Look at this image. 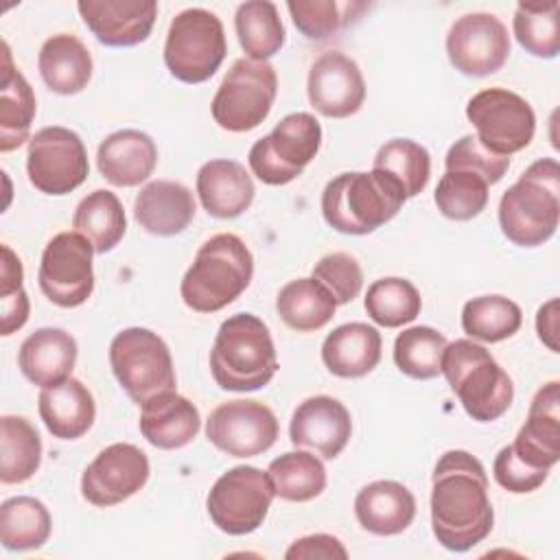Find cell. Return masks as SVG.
<instances>
[{
  "label": "cell",
  "instance_id": "obj_19",
  "mask_svg": "<svg viewBox=\"0 0 560 560\" xmlns=\"http://www.w3.org/2000/svg\"><path fill=\"white\" fill-rule=\"evenodd\" d=\"M352 435V418L343 402L319 394L302 400L289 424L293 446L308 448L324 459H335Z\"/></svg>",
  "mask_w": 560,
  "mask_h": 560
},
{
  "label": "cell",
  "instance_id": "obj_16",
  "mask_svg": "<svg viewBox=\"0 0 560 560\" xmlns=\"http://www.w3.org/2000/svg\"><path fill=\"white\" fill-rule=\"evenodd\" d=\"M446 55L455 70L468 77H488L501 70L510 57L505 24L486 11L457 18L446 35Z\"/></svg>",
  "mask_w": 560,
  "mask_h": 560
},
{
  "label": "cell",
  "instance_id": "obj_13",
  "mask_svg": "<svg viewBox=\"0 0 560 560\" xmlns=\"http://www.w3.org/2000/svg\"><path fill=\"white\" fill-rule=\"evenodd\" d=\"M28 182L44 195H68L90 173L88 151L77 131L52 125L35 131L26 149Z\"/></svg>",
  "mask_w": 560,
  "mask_h": 560
},
{
  "label": "cell",
  "instance_id": "obj_10",
  "mask_svg": "<svg viewBox=\"0 0 560 560\" xmlns=\"http://www.w3.org/2000/svg\"><path fill=\"white\" fill-rule=\"evenodd\" d=\"M276 94V68L269 61L241 57L232 63L212 98V118L225 131H252L269 116Z\"/></svg>",
  "mask_w": 560,
  "mask_h": 560
},
{
  "label": "cell",
  "instance_id": "obj_40",
  "mask_svg": "<svg viewBox=\"0 0 560 560\" xmlns=\"http://www.w3.org/2000/svg\"><path fill=\"white\" fill-rule=\"evenodd\" d=\"M370 319L383 328H400L420 315L422 298L407 278H381L368 287L363 300Z\"/></svg>",
  "mask_w": 560,
  "mask_h": 560
},
{
  "label": "cell",
  "instance_id": "obj_8",
  "mask_svg": "<svg viewBox=\"0 0 560 560\" xmlns=\"http://www.w3.org/2000/svg\"><path fill=\"white\" fill-rule=\"evenodd\" d=\"M225 52V31L212 11L190 7L173 18L164 42V63L177 81L190 85L208 81Z\"/></svg>",
  "mask_w": 560,
  "mask_h": 560
},
{
  "label": "cell",
  "instance_id": "obj_35",
  "mask_svg": "<svg viewBox=\"0 0 560 560\" xmlns=\"http://www.w3.org/2000/svg\"><path fill=\"white\" fill-rule=\"evenodd\" d=\"M234 28L241 48L247 52V59L254 61L271 59L282 50L287 39L278 7L269 0H249L238 4Z\"/></svg>",
  "mask_w": 560,
  "mask_h": 560
},
{
  "label": "cell",
  "instance_id": "obj_29",
  "mask_svg": "<svg viewBox=\"0 0 560 560\" xmlns=\"http://www.w3.org/2000/svg\"><path fill=\"white\" fill-rule=\"evenodd\" d=\"M381 332L363 322L337 326L322 343V361L339 378H361L381 361Z\"/></svg>",
  "mask_w": 560,
  "mask_h": 560
},
{
  "label": "cell",
  "instance_id": "obj_3",
  "mask_svg": "<svg viewBox=\"0 0 560 560\" xmlns=\"http://www.w3.org/2000/svg\"><path fill=\"white\" fill-rule=\"evenodd\" d=\"M402 186L387 173L372 168L332 177L322 192V214L326 223L352 236H363L392 221L405 206Z\"/></svg>",
  "mask_w": 560,
  "mask_h": 560
},
{
  "label": "cell",
  "instance_id": "obj_1",
  "mask_svg": "<svg viewBox=\"0 0 560 560\" xmlns=\"http://www.w3.org/2000/svg\"><path fill=\"white\" fill-rule=\"evenodd\" d=\"M494 525L483 464L468 451H446L431 475V527L448 551H468Z\"/></svg>",
  "mask_w": 560,
  "mask_h": 560
},
{
  "label": "cell",
  "instance_id": "obj_12",
  "mask_svg": "<svg viewBox=\"0 0 560 560\" xmlns=\"http://www.w3.org/2000/svg\"><path fill=\"white\" fill-rule=\"evenodd\" d=\"M466 118L477 129V140L494 155L510 158L523 151L536 131L532 105L505 88L477 92L466 105Z\"/></svg>",
  "mask_w": 560,
  "mask_h": 560
},
{
  "label": "cell",
  "instance_id": "obj_47",
  "mask_svg": "<svg viewBox=\"0 0 560 560\" xmlns=\"http://www.w3.org/2000/svg\"><path fill=\"white\" fill-rule=\"evenodd\" d=\"M492 475L497 479V483L512 492V494H527L538 490L547 477L549 470L547 468H534L529 464H525L512 448V444L503 446L492 464Z\"/></svg>",
  "mask_w": 560,
  "mask_h": 560
},
{
  "label": "cell",
  "instance_id": "obj_23",
  "mask_svg": "<svg viewBox=\"0 0 560 560\" xmlns=\"http://www.w3.org/2000/svg\"><path fill=\"white\" fill-rule=\"evenodd\" d=\"M197 203L179 182L155 179L149 182L133 201V217L138 225L153 236H175L184 232L195 219Z\"/></svg>",
  "mask_w": 560,
  "mask_h": 560
},
{
  "label": "cell",
  "instance_id": "obj_2",
  "mask_svg": "<svg viewBox=\"0 0 560 560\" xmlns=\"http://www.w3.org/2000/svg\"><path fill=\"white\" fill-rule=\"evenodd\" d=\"M210 372L225 392H256L278 372V354L267 324L252 313L228 317L210 350Z\"/></svg>",
  "mask_w": 560,
  "mask_h": 560
},
{
  "label": "cell",
  "instance_id": "obj_9",
  "mask_svg": "<svg viewBox=\"0 0 560 560\" xmlns=\"http://www.w3.org/2000/svg\"><path fill=\"white\" fill-rule=\"evenodd\" d=\"M322 147V125L308 112L287 114L269 136L256 140L247 162L252 173L269 186H284L302 175Z\"/></svg>",
  "mask_w": 560,
  "mask_h": 560
},
{
  "label": "cell",
  "instance_id": "obj_20",
  "mask_svg": "<svg viewBox=\"0 0 560 560\" xmlns=\"http://www.w3.org/2000/svg\"><path fill=\"white\" fill-rule=\"evenodd\" d=\"M77 9L92 35L112 48L142 44L158 18L153 0H79Z\"/></svg>",
  "mask_w": 560,
  "mask_h": 560
},
{
  "label": "cell",
  "instance_id": "obj_42",
  "mask_svg": "<svg viewBox=\"0 0 560 560\" xmlns=\"http://www.w3.org/2000/svg\"><path fill=\"white\" fill-rule=\"evenodd\" d=\"M372 168L392 175L405 190L407 199L420 195L431 177V155L429 151L409 138L387 140L374 155Z\"/></svg>",
  "mask_w": 560,
  "mask_h": 560
},
{
  "label": "cell",
  "instance_id": "obj_27",
  "mask_svg": "<svg viewBox=\"0 0 560 560\" xmlns=\"http://www.w3.org/2000/svg\"><path fill=\"white\" fill-rule=\"evenodd\" d=\"M354 516L370 534L396 536L413 523L416 497L398 481L378 479L357 492Z\"/></svg>",
  "mask_w": 560,
  "mask_h": 560
},
{
  "label": "cell",
  "instance_id": "obj_11",
  "mask_svg": "<svg viewBox=\"0 0 560 560\" xmlns=\"http://www.w3.org/2000/svg\"><path fill=\"white\" fill-rule=\"evenodd\" d=\"M273 497L267 470L262 472L256 466H234L210 488L206 510L221 532L245 536L262 525Z\"/></svg>",
  "mask_w": 560,
  "mask_h": 560
},
{
  "label": "cell",
  "instance_id": "obj_44",
  "mask_svg": "<svg viewBox=\"0 0 560 560\" xmlns=\"http://www.w3.org/2000/svg\"><path fill=\"white\" fill-rule=\"evenodd\" d=\"M490 184L468 171H446L435 188L438 210L453 221H470L488 206Z\"/></svg>",
  "mask_w": 560,
  "mask_h": 560
},
{
  "label": "cell",
  "instance_id": "obj_41",
  "mask_svg": "<svg viewBox=\"0 0 560 560\" xmlns=\"http://www.w3.org/2000/svg\"><path fill=\"white\" fill-rule=\"evenodd\" d=\"M446 343V337L431 326L405 328L394 341V363L411 378L431 381L442 374Z\"/></svg>",
  "mask_w": 560,
  "mask_h": 560
},
{
  "label": "cell",
  "instance_id": "obj_17",
  "mask_svg": "<svg viewBox=\"0 0 560 560\" xmlns=\"http://www.w3.org/2000/svg\"><path fill=\"white\" fill-rule=\"evenodd\" d=\"M151 466L144 451L129 442L105 446L83 470L81 494L96 508H112L131 499L149 481Z\"/></svg>",
  "mask_w": 560,
  "mask_h": 560
},
{
  "label": "cell",
  "instance_id": "obj_24",
  "mask_svg": "<svg viewBox=\"0 0 560 560\" xmlns=\"http://www.w3.org/2000/svg\"><path fill=\"white\" fill-rule=\"evenodd\" d=\"M197 195L214 219H236L254 201L252 175L236 160H210L197 171Z\"/></svg>",
  "mask_w": 560,
  "mask_h": 560
},
{
  "label": "cell",
  "instance_id": "obj_5",
  "mask_svg": "<svg viewBox=\"0 0 560 560\" xmlns=\"http://www.w3.org/2000/svg\"><path fill=\"white\" fill-rule=\"evenodd\" d=\"M254 256L236 234L210 236L182 278L179 293L188 308L217 313L232 304L252 282Z\"/></svg>",
  "mask_w": 560,
  "mask_h": 560
},
{
  "label": "cell",
  "instance_id": "obj_51",
  "mask_svg": "<svg viewBox=\"0 0 560 560\" xmlns=\"http://www.w3.org/2000/svg\"><path fill=\"white\" fill-rule=\"evenodd\" d=\"M22 280H24V269H22V260L18 258V254L9 247L2 245V267H0V295L13 293L18 289H22Z\"/></svg>",
  "mask_w": 560,
  "mask_h": 560
},
{
  "label": "cell",
  "instance_id": "obj_46",
  "mask_svg": "<svg viewBox=\"0 0 560 560\" xmlns=\"http://www.w3.org/2000/svg\"><path fill=\"white\" fill-rule=\"evenodd\" d=\"M444 166L446 171H468L483 177L488 184H497L508 173L510 158L490 153L486 147H481L477 136L468 133L451 144Z\"/></svg>",
  "mask_w": 560,
  "mask_h": 560
},
{
  "label": "cell",
  "instance_id": "obj_26",
  "mask_svg": "<svg viewBox=\"0 0 560 560\" xmlns=\"http://www.w3.org/2000/svg\"><path fill=\"white\" fill-rule=\"evenodd\" d=\"M140 409L142 438L162 451H175L190 444L201 429L199 409L177 392L160 394Z\"/></svg>",
  "mask_w": 560,
  "mask_h": 560
},
{
  "label": "cell",
  "instance_id": "obj_25",
  "mask_svg": "<svg viewBox=\"0 0 560 560\" xmlns=\"http://www.w3.org/2000/svg\"><path fill=\"white\" fill-rule=\"evenodd\" d=\"M77 341L63 328H37L31 332L18 352L22 374L37 387H50L70 378L77 363Z\"/></svg>",
  "mask_w": 560,
  "mask_h": 560
},
{
  "label": "cell",
  "instance_id": "obj_45",
  "mask_svg": "<svg viewBox=\"0 0 560 560\" xmlns=\"http://www.w3.org/2000/svg\"><path fill=\"white\" fill-rule=\"evenodd\" d=\"M311 278H315L335 298L337 306L352 302L363 289V271L354 256L346 252H332L322 256Z\"/></svg>",
  "mask_w": 560,
  "mask_h": 560
},
{
  "label": "cell",
  "instance_id": "obj_22",
  "mask_svg": "<svg viewBox=\"0 0 560 560\" xmlns=\"http://www.w3.org/2000/svg\"><path fill=\"white\" fill-rule=\"evenodd\" d=\"M96 164L109 184L131 188L153 175L158 147L153 138L140 129H120L98 144Z\"/></svg>",
  "mask_w": 560,
  "mask_h": 560
},
{
  "label": "cell",
  "instance_id": "obj_48",
  "mask_svg": "<svg viewBox=\"0 0 560 560\" xmlns=\"http://www.w3.org/2000/svg\"><path fill=\"white\" fill-rule=\"evenodd\" d=\"M287 560H313V558H324V560H346L348 551L343 542L337 536L330 534H308L291 542V547L284 551Z\"/></svg>",
  "mask_w": 560,
  "mask_h": 560
},
{
  "label": "cell",
  "instance_id": "obj_18",
  "mask_svg": "<svg viewBox=\"0 0 560 560\" xmlns=\"http://www.w3.org/2000/svg\"><path fill=\"white\" fill-rule=\"evenodd\" d=\"M311 105L326 118H348L365 101V81L354 59L339 50L322 52L306 79Z\"/></svg>",
  "mask_w": 560,
  "mask_h": 560
},
{
  "label": "cell",
  "instance_id": "obj_30",
  "mask_svg": "<svg viewBox=\"0 0 560 560\" xmlns=\"http://www.w3.org/2000/svg\"><path fill=\"white\" fill-rule=\"evenodd\" d=\"M37 68L50 92L72 96L88 88L94 63L88 46L79 37L57 33L42 44Z\"/></svg>",
  "mask_w": 560,
  "mask_h": 560
},
{
  "label": "cell",
  "instance_id": "obj_15",
  "mask_svg": "<svg viewBox=\"0 0 560 560\" xmlns=\"http://www.w3.org/2000/svg\"><path fill=\"white\" fill-rule=\"evenodd\" d=\"M280 435L276 413L258 400H228L206 420V438L230 457H256L269 451Z\"/></svg>",
  "mask_w": 560,
  "mask_h": 560
},
{
  "label": "cell",
  "instance_id": "obj_34",
  "mask_svg": "<svg viewBox=\"0 0 560 560\" xmlns=\"http://www.w3.org/2000/svg\"><path fill=\"white\" fill-rule=\"evenodd\" d=\"M42 464V438L24 416L0 418V481L24 483Z\"/></svg>",
  "mask_w": 560,
  "mask_h": 560
},
{
  "label": "cell",
  "instance_id": "obj_21",
  "mask_svg": "<svg viewBox=\"0 0 560 560\" xmlns=\"http://www.w3.org/2000/svg\"><path fill=\"white\" fill-rule=\"evenodd\" d=\"M514 453L534 468L551 470L560 459V383L549 381L542 385L527 411L525 424L518 429Z\"/></svg>",
  "mask_w": 560,
  "mask_h": 560
},
{
  "label": "cell",
  "instance_id": "obj_36",
  "mask_svg": "<svg viewBox=\"0 0 560 560\" xmlns=\"http://www.w3.org/2000/svg\"><path fill=\"white\" fill-rule=\"evenodd\" d=\"M267 477L273 494L291 503L313 501L326 488V468L322 459L308 451H289L271 459Z\"/></svg>",
  "mask_w": 560,
  "mask_h": 560
},
{
  "label": "cell",
  "instance_id": "obj_14",
  "mask_svg": "<svg viewBox=\"0 0 560 560\" xmlns=\"http://www.w3.org/2000/svg\"><path fill=\"white\" fill-rule=\"evenodd\" d=\"M92 243L79 232L55 234L39 260L37 282L42 293L61 308H74L88 302L94 291Z\"/></svg>",
  "mask_w": 560,
  "mask_h": 560
},
{
  "label": "cell",
  "instance_id": "obj_31",
  "mask_svg": "<svg viewBox=\"0 0 560 560\" xmlns=\"http://www.w3.org/2000/svg\"><path fill=\"white\" fill-rule=\"evenodd\" d=\"M37 112L35 94L24 74L13 66L9 44H2V79H0V151L9 153L22 147L31 133Z\"/></svg>",
  "mask_w": 560,
  "mask_h": 560
},
{
  "label": "cell",
  "instance_id": "obj_43",
  "mask_svg": "<svg viewBox=\"0 0 560 560\" xmlns=\"http://www.w3.org/2000/svg\"><path fill=\"white\" fill-rule=\"evenodd\" d=\"M287 9L295 28L313 42L328 39L354 22L361 11L368 9L363 2H335V0H289Z\"/></svg>",
  "mask_w": 560,
  "mask_h": 560
},
{
  "label": "cell",
  "instance_id": "obj_6",
  "mask_svg": "<svg viewBox=\"0 0 560 560\" xmlns=\"http://www.w3.org/2000/svg\"><path fill=\"white\" fill-rule=\"evenodd\" d=\"M442 374L464 411L477 422L499 420L514 400V383L497 359L472 339L446 343Z\"/></svg>",
  "mask_w": 560,
  "mask_h": 560
},
{
  "label": "cell",
  "instance_id": "obj_7",
  "mask_svg": "<svg viewBox=\"0 0 560 560\" xmlns=\"http://www.w3.org/2000/svg\"><path fill=\"white\" fill-rule=\"evenodd\" d=\"M109 365L120 387L140 407L160 394L177 392L171 350L149 328L131 326L120 330L109 343Z\"/></svg>",
  "mask_w": 560,
  "mask_h": 560
},
{
  "label": "cell",
  "instance_id": "obj_39",
  "mask_svg": "<svg viewBox=\"0 0 560 560\" xmlns=\"http://www.w3.org/2000/svg\"><path fill=\"white\" fill-rule=\"evenodd\" d=\"M512 28L525 52L540 59H553L560 52V4L556 0L518 2Z\"/></svg>",
  "mask_w": 560,
  "mask_h": 560
},
{
  "label": "cell",
  "instance_id": "obj_50",
  "mask_svg": "<svg viewBox=\"0 0 560 560\" xmlns=\"http://www.w3.org/2000/svg\"><path fill=\"white\" fill-rule=\"evenodd\" d=\"M536 332L538 339L551 350L558 352V300L551 298L549 302H545L538 313H536Z\"/></svg>",
  "mask_w": 560,
  "mask_h": 560
},
{
  "label": "cell",
  "instance_id": "obj_32",
  "mask_svg": "<svg viewBox=\"0 0 560 560\" xmlns=\"http://www.w3.org/2000/svg\"><path fill=\"white\" fill-rule=\"evenodd\" d=\"M72 228L92 243L96 254L112 252L127 232V217L120 199L105 188L92 190L74 208Z\"/></svg>",
  "mask_w": 560,
  "mask_h": 560
},
{
  "label": "cell",
  "instance_id": "obj_4",
  "mask_svg": "<svg viewBox=\"0 0 560 560\" xmlns=\"http://www.w3.org/2000/svg\"><path fill=\"white\" fill-rule=\"evenodd\" d=\"M560 221V164L553 158L532 162L501 195L499 225L518 247L547 243Z\"/></svg>",
  "mask_w": 560,
  "mask_h": 560
},
{
  "label": "cell",
  "instance_id": "obj_38",
  "mask_svg": "<svg viewBox=\"0 0 560 560\" xmlns=\"http://www.w3.org/2000/svg\"><path fill=\"white\" fill-rule=\"evenodd\" d=\"M523 324L521 306L503 295H479L464 304L462 328L470 339L497 343L518 332Z\"/></svg>",
  "mask_w": 560,
  "mask_h": 560
},
{
  "label": "cell",
  "instance_id": "obj_28",
  "mask_svg": "<svg viewBox=\"0 0 560 560\" xmlns=\"http://www.w3.org/2000/svg\"><path fill=\"white\" fill-rule=\"evenodd\" d=\"M37 411L52 438L77 440L85 435L96 418L92 392L79 378H66L57 385L42 387Z\"/></svg>",
  "mask_w": 560,
  "mask_h": 560
},
{
  "label": "cell",
  "instance_id": "obj_37",
  "mask_svg": "<svg viewBox=\"0 0 560 560\" xmlns=\"http://www.w3.org/2000/svg\"><path fill=\"white\" fill-rule=\"evenodd\" d=\"M50 529V512L35 497H11L0 505V542L9 551L44 547Z\"/></svg>",
  "mask_w": 560,
  "mask_h": 560
},
{
  "label": "cell",
  "instance_id": "obj_49",
  "mask_svg": "<svg viewBox=\"0 0 560 560\" xmlns=\"http://www.w3.org/2000/svg\"><path fill=\"white\" fill-rule=\"evenodd\" d=\"M28 313H31V302L24 287L13 293L0 295V330H2L0 335L9 337L15 330H20L26 324Z\"/></svg>",
  "mask_w": 560,
  "mask_h": 560
},
{
  "label": "cell",
  "instance_id": "obj_33",
  "mask_svg": "<svg viewBox=\"0 0 560 560\" xmlns=\"http://www.w3.org/2000/svg\"><path fill=\"white\" fill-rule=\"evenodd\" d=\"M276 311L289 328L313 332L332 319L337 302L315 278H298L280 289Z\"/></svg>",
  "mask_w": 560,
  "mask_h": 560
}]
</instances>
